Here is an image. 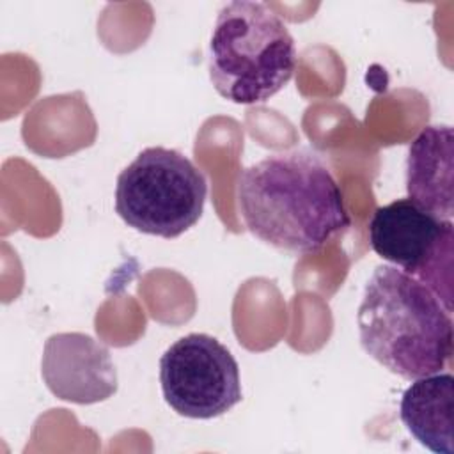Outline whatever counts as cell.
<instances>
[{
  "instance_id": "obj_8",
  "label": "cell",
  "mask_w": 454,
  "mask_h": 454,
  "mask_svg": "<svg viewBox=\"0 0 454 454\" xmlns=\"http://www.w3.org/2000/svg\"><path fill=\"white\" fill-rule=\"evenodd\" d=\"M406 193L442 220L454 215V133L447 124L426 126L410 144Z\"/></svg>"
},
{
  "instance_id": "obj_6",
  "label": "cell",
  "mask_w": 454,
  "mask_h": 454,
  "mask_svg": "<svg viewBox=\"0 0 454 454\" xmlns=\"http://www.w3.org/2000/svg\"><path fill=\"white\" fill-rule=\"evenodd\" d=\"M160 383L165 403L188 419L220 417L243 399L236 358L207 333H188L165 349Z\"/></svg>"
},
{
  "instance_id": "obj_1",
  "label": "cell",
  "mask_w": 454,
  "mask_h": 454,
  "mask_svg": "<svg viewBox=\"0 0 454 454\" xmlns=\"http://www.w3.org/2000/svg\"><path fill=\"white\" fill-rule=\"evenodd\" d=\"M236 200L257 239L296 257L317 254L351 223L330 167L307 147L278 151L241 168Z\"/></svg>"
},
{
  "instance_id": "obj_2",
  "label": "cell",
  "mask_w": 454,
  "mask_h": 454,
  "mask_svg": "<svg viewBox=\"0 0 454 454\" xmlns=\"http://www.w3.org/2000/svg\"><path fill=\"white\" fill-rule=\"evenodd\" d=\"M356 323L364 351L408 381L450 364V310L426 284L392 264L372 271Z\"/></svg>"
},
{
  "instance_id": "obj_9",
  "label": "cell",
  "mask_w": 454,
  "mask_h": 454,
  "mask_svg": "<svg viewBox=\"0 0 454 454\" xmlns=\"http://www.w3.org/2000/svg\"><path fill=\"white\" fill-rule=\"evenodd\" d=\"M411 381L399 403L401 422L426 449L452 454V374L440 371Z\"/></svg>"
},
{
  "instance_id": "obj_4",
  "label": "cell",
  "mask_w": 454,
  "mask_h": 454,
  "mask_svg": "<svg viewBox=\"0 0 454 454\" xmlns=\"http://www.w3.org/2000/svg\"><path fill=\"white\" fill-rule=\"evenodd\" d=\"M206 176L183 153L147 147L117 176L115 213L144 234L177 238L202 216Z\"/></svg>"
},
{
  "instance_id": "obj_7",
  "label": "cell",
  "mask_w": 454,
  "mask_h": 454,
  "mask_svg": "<svg viewBox=\"0 0 454 454\" xmlns=\"http://www.w3.org/2000/svg\"><path fill=\"white\" fill-rule=\"evenodd\" d=\"M41 376L55 397L74 404H94L117 392V371L108 348L82 332H60L46 339Z\"/></svg>"
},
{
  "instance_id": "obj_3",
  "label": "cell",
  "mask_w": 454,
  "mask_h": 454,
  "mask_svg": "<svg viewBox=\"0 0 454 454\" xmlns=\"http://www.w3.org/2000/svg\"><path fill=\"white\" fill-rule=\"evenodd\" d=\"M294 69V39L266 4L236 0L218 11L207 71L223 99L236 105L264 103L289 83Z\"/></svg>"
},
{
  "instance_id": "obj_5",
  "label": "cell",
  "mask_w": 454,
  "mask_h": 454,
  "mask_svg": "<svg viewBox=\"0 0 454 454\" xmlns=\"http://www.w3.org/2000/svg\"><path fill=\"white\" fill-rule=\"evenodd\" d=\"M371 248L392 266L426 284L452 312L454 225L397 199L374 209L369 222Z\"/></svg>"
}]
</instances>
